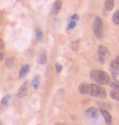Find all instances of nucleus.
I'll return each mask as SVG.
<instances>
[{"instance_id": "f257e3e1", "label": "nucleus", "mask_w": 119, "mask_h": 125, "mask_svg": "<svg viewBox=\"0 0 119 125\" xmlns=\"http://www.w3.org/2000/svg\"><path fill=\"white\" fill-rule=\"evenodd\" d=\"M90 77H91L92 81L96 84H99V86H105V84L110 83L109 75H107L105 72H101V70H92L90 73Z\"/></svg>"}, {"instance_id": "f03ea898", "label": "nucleus", "mask_w": 119, "mask_h": 125, "mask_svg": "<svg viewBox=\"0 0 119 125\" xmlns=\"http://www.w3.org/2000/svg\"><path fill=\"white\" fill-rule=\"evenodd\" d=\"M92 28H94V33H95L96 38L101 40L104 37V24H103V19L100 17H95Z\"/></svg>"}, {"instance_id": "7ed1b4c3", "label": "nucleus", "mask_w": 119, "mask_h": 125, "mask_svg": "<svg viewBox=\"0 0 119 125\" xmlns=\"http://www.w3.org/2000/svg\"><path fill=\"white\" fill-rule=\"evenodd\" d=\"M88 93L94 97H100V98H104L106 96L105 89H103L99 84H88Z\"/></svg>"}, {"instance_id": "20e7f679", "label": "nucleus", "mask_w": 119, "mask_h": 125, "mask_svg": "<svg viewBox=\"0 0 119 125\" xmlns=\"http://www.w3.org/2000/svg\"><path fill=\"white\" fill-rule=\"evenodd\" d=\"M97 55H99V61L100 62H104L105 59L109 56V51L105 46H99V51H97Z\"/></svg>"}, {"instance_id": "39448f33", "label": "nucleus", "mask_w": 119, "mask_h": 125, "mask_svg": "<svg viewBox=\"0 0 119 125\" xmlns=\"http://www.w3.org/2000/svg\"><path fill=\"white\" fill-rule=\"evenodd\" d=\"M61 5H63V1H61V0H56V1L53 4V8H51V14H53V15L58 14V13L60 12Z\"/></svg>"}, {"instance_id": "423d86ee", "label": "nucleus", "mask_w": 119, "mask_h": 125, "mask_svg": "<svg viewBox=\"0 0 119 125\" xmlns=\"http://www.w3.org/2000/svg\"><path fill=\"white\" fill-rule=\"evenodd\" d=\"M86 116H87V117H94V119H96V117L99 116V111L96 110V109H94V107H90V109L86 110Z\"/></svg>"}, {"instance_id": "0eeeda50", "label": "nucleus", "mask_w": 119, "mask_h": 125, "mask_svg": "<svg viewBox=\"0 0 119 125\" xmlns=\"http://www.w3.org/2000/svg\"><path fill=\"white\" fill-rule=\"evenodd\" d=\"M110 68H111L113 72H119V56H117V58H114L111 60Z\"/></svg>"}, {"instance_id": "6e6552de", "label": "nucleus", "mask_w": 119, "mask_h": 125, "mask_svg": "<svg viewBox=\"0 0 119 125\" xmlns=\"http://www.w3.org/2000/svg\"><path fill=\"white\" fill-rule=\"evenodd\" d=\"M100 112H101V115H103V117L105 119V121H106L107 124H110V123H111V115H110V114L107 112L105 109H101Z\"/></svg>"}, {"instance_id": "1a4fd4ad", "label": "nucleus", "mask_w": 119, "mask_h": 125, "mask_svg": "<svg viewBox=\"0 0 119 125\" xmlns=\"http://www.w3.org/2000/svg\"><path fill=\"white\" fill-rule=\"evenodd\" d=\"M28 70H30V65H23V66H22L21 68V70H19V77L21 78H23L26 74H27V73H28Z\"/></svg>"}, {"instance_id": "9d476101", "label": "nucleus", "mask_w": 119, "mask_h": 125, "mask_svg": "<svg viewBox=\"0 0 119 125\" xmlns=\"http://www.w3.org/2000/svg\"><path fill=\"white\" fill-rule=\"evenodd\" d=\"M26 94H27V84L24 83L23 86L19 88V91H18V96H19V97H24Z\"/></svg>"}, {"instance_id": "9b49d317", "label": "nucleus", "mask_w": 119, "mask_h": 125, "mask_svg": "<svg viewBox=\"0 0 119 125\" xmlns=\"http://www.w3.org/2000/svg\"><path fill=\"white\" fill-rule=\"evenodd\" d=\"M113 8H114V0H105V9L111 10Z\"/></svg>"}, {"instance_id": "f8f14e48", "label": "nucleus", "mask_w": 119, "mask_h": 125, "mask_svg": "<svg viewBox=\"0 0 119 125\" xmlns=\"http://www.w3.org/2000/svg\"><path fill=\"white\" fill-rule=\"evenodd\" d=\"M38 62L40 64H45V62H46V52H45V51H41V52H40Z\"/></svg>"}, {"instance_id": "ddd939ff", "label": "nucleus", "mask_w": 119, "mask_h": 125, "mask_svg": "<svg viewBox=\"0 0 119 125\" xmlns=\"http://www.w3.org/2000/svg\"><path fill=\"white\" fill-rule=\"evenodd\" d=\"M79 92L81 93H88V84H86V83H82L81 86H79Z\"/></svg>"}, {"instance_id": "4468645a", "label": "nucleus", "mask_w": 119, "mask_h": 125, "mask_svg": "<svg viewBox=\"0 0 119 125\" xmlns=\"http://www.w3.org/2000/svg\"><path fill=\"white\" fill-rule=\"evenodd\" d=\"M110 97H111L113 100L119 101V92H118V91H115V89H111V91H110Z\"/></svg>"}, {"instance_id": "2eb2a0df", "label": "nucleus", "mask_w": 119, "mask_h": 125, "mask_svg": "<svg viewBox=\"0 0 119 125\" xmlns=\"http://www.w3.org/2000/svg\"><path fill=\"white\" fill-rule=\"evenodd\" d=\"M113 22H114L115 24H119V10H117L114 13V15H113Z\"/></svg>"}, {"instance_id": "dca6fc26", "label": "nucleus", "mask_w": 119, "mask_h": 125, "mask_svg": "<svg viewBox=\"0 0 119 125\" xmlns=\"http://www.w3.org/2000/svg\"><path fill=\"white\" fill-rule=\"evenodd\" d=\"M36 40H37V41H41V40H42V32H41L40 28L36 30Z\"/></svg>"}, {"instance_id": "f3484780", "label": "nucleus", "mask_w": 119, "mask_h": 125, "mask_svg": "<svg viewBox=\"0 0 119 125\" xmlns=\"http://www.w3.org/2000/svg\"><path fill=\"white\" fill-rule=\"evenodd\" d=\"M7 66H8V68L14 66V59H13V58H8V59H7Z\"/></svg>"}, {"instance_id": "a211bd4d", "label": "nucleus", "mask_w": 119, "mask_h": 125, "mask_svg": "<svg viewBox=\"0 0 119 125\" xmlns=\"http://www.w3.org/2000/svg\"><path fill=\"white\" fill-rule=\"evenodd\" d=\"M32 86H33V88H35V89H37V88H38V77H35V78H33V81H32Z\"/></svg>"}, {"instance_id": "6ab92c4d", "label": "nucleus", "mask_w": 119, "mask_h": 125, "mask_svg": "<svg viewBox=\"0 0 119 125\" xmlns=\"http://www.w3.org/2000/svg\"><path fill=\"white\" fill-rule=\"evenodd\" d=\"M110 86H111L113 89H115V91H118V92H119V83L118 82H111Z\"/></svg>"}, {"instance_id": "aec40b11", "label": "nucleus", "mask_w": 119, "mask_h": 125, "mask_svg": "<svg viewBox=\"0 0 119 125\" xmlns=\"http://www.w3.org/2000/svg\"><path fill=\"white\" fill-rule=\"evenodd\" d=\"M76 27V22L74 21H72L69 24H68V30H72V28H74Z\"/></svg>"}, {"instance_id": "412c9836", "label": "nucleus", "mask_w": 119, "mask_h": 125, "mask_svg": "<svg viewBox=\"0 0 119 125\" xmlns=\"http://www.w3.org/2000/svg\"><path fill=\"white\" fill-rule=\"evenodd\" d=\"M9 100H10V96H5V97H4V100H3V105H7Z\"/></svg>"}, {"instance_id": "4be33fe9", "label": "nucleus", "mask_w": 119, "mask_h": 125, "mask_svg": "<svg viewBox=\"0 0 119 125\" xmlns=\"http://www.w3.org/2000/svg\"><path fill=\"white\" fill-rule=\"evenodd\" d=\"M55 68H56V72H58V73H60V72H61V69H63L59 62H58V64H55Z\"/></svg>"}, {"instance_id": "5701e85b", "label": "nucleus", "mask_w": 119, "mask_h": 125, "mask_svg": "<svg viewBox=\"0 0 119 125\" xmlns=\"http://www.w3.org/2000/svg\"><path fill=\"white\" fill-rule=\"evenodd\" d=\"M77 19H78V15H77V14H74V15L71 17V21H74V22H76Z\"/></svg>"}, {"instance_id": "b1692460", "label": "nucleus", "mask_w": 119, "mask_h": 125, "mask_svg": "<svg viewBox=\"0 0 119 125\" xmlns=\"http://www.w3.org/2000/svg\"><path fill=\"white\" fill-rule=\"evenodd\" d=\"M114 78H115V82H118L119 83V74L115 72V74H114Z\"/></svg>"}, {"instance_id": "393cba45", "label": "nucleus", "mask_w": 119, "mask_h": 125, "mask_svg": "<svg viewBox=\"0 0 119 125\" xmlns=\"http://www.w3.org/2000/svg\"><path fill=\"white\" fill-rule=\"evenodd\" d=\"M4 49V41H3V40H0V51H1Z\"/></svg>"}, {"instance_id": "a878e982", "label": "nucleus", "mask_w": 119, "mask_h": 125, "mask_svg": "<svg viewBox=\"0 0 119 125\" xmlns=\"http://www.w3.org/2000/svg\"><path fill=\"white\" fill-rule=\"evenodd\" d=\"M1 60H4V52L3 51H0V61Z\"/></svg>"}, {"instance_id": "bb28decb", "label": "nucleus", "mask_w": 119, "mask_h": 125, "mask_svg": "<svg viewBox=\"0 0 119 125\" xmlns=\"http://www.w3.org/2000/svg\"><path fill=\"white\" fill-rule=\"evenodd\" d=\"M73 50H77V42H73Z\"/></svg>"}, {"instance_id": "cd10ccee", "label": "nucleus", "mask_w": 119, "mask_h": 125, "mask_svg": "<svg viewBox=\"0 0 119 125\" xmlns=\"http://www.w3.org/2000/svg\"><path fill=\"white\" fill-rule=\"evenodd\" d=\"M56 125H64V124H56Z\"/></svg>"}]
</instances>
